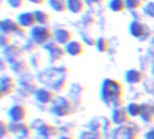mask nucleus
Wrapping results in <instances>:
<instances>
[{
  "label": "nucleus",
  "mask_w": 154,
  "mask_h": 139,
  "mask_svg": "<svg viewBox=\"0 0 154 139\" xmlns=\"http://www.w3.org/2000/svg\"><path fill=\"white\" fill-rule=\"evenodd\" d=\"M99 95L101 101L106 107L113 109L125 107V88L118 80L112 78L103 80L100 86Z\"/></svg>",
  "instance_id": "f257e3e1"
},
{
  "label": "nucleus",
  "mask_w": 154,
  "mask_h": 139,
  "mask_svg": "<svg viewBox=\"0 0 154 139\" xmlns=\"http://www.w3.org/2000/svg\"><path fill=\"white\" fill-rule=\"evenodd\" d=\"M69 69L66 66L47 69L38 73L37 79L40 83H44L56 93L63 92L69 84L68 74Z\"/></svg>",
  "instance_id": "f03ea898"
},
{
  "label": "nucleus",
  "mask_w": 154,
  "mask_h": 139,
  "mask_svg": "<svg viewBox=\"0 0 154 139\" xmlns=\"http://www.w3.org/2000/svg\"><path fill=\"white\" fill-rule=\"evenodd\" d=\"M78 107L69 97H57L50 108V111L56 117H69L77 112Z\"/></svg>",
  "instance_id": "7ed1b4c3"
},
{
  "label": "nucleus",
  "mask_w": 154,
  "mask_h": 139,
  "mask_svg": "<svg viewBox=\"0 0 154 139\" xmlns=\"http://www.w3.org/2000/svg\"><path fill=\"white\" fill-rule=\"evenodd\" d=\"M29 37L32 39L39 46L44 47L54 41V30L49 25L37 24L29 31Z\"/></svg>",
  "instance_id": "20e7f679"
},
{
  "label": "nucleus",
  "mask_w": 154,
  "mask_h": 139,
  "mask_svg": "<svg viewBox=\"0 0 154 139\" xmlns=\"http://www.w3.org/2000/svg\"><path fill=\"white\" fill-rule=\"evenodd\" d=\"M18 86L19 88V91L22 92L23 91V95L25 96H33L35 91L40 88L39 84V81L37 79V76H33L32 74H30L29 72L20 76L19 80H18Z\"/></svg>",
  "instance_id": "39448f33"
},
{
  "label": "nucleus",
  "mask_w": 154,
  "mask_h": 139,
  "mask_svg": "<svg viewBox=\"0 0 154 139\" xmlns=\"http://www.w3.org/2000/svg\"><path fill=\"white\" fill-rule=\"evenodd\" d=\"M0 31L2 33H6L11 36H19V37H24L25 34H27V29L22 27L16 19L13 18H4L1 21L0 24Z\"/></svg>",
  "instance_id": "423d86ee"
},
{
  "label": "nucleus",
  "mask_w": 154,
  "mask_h": 139,
  "mask_svg": "<svg viewBox=\"0 0 154 139\" xmlns=\"http://www.w3.org/2000/svg\"><path fill=\"white\" fill-rule=\"evenodd\" d=\"M43 48L45 49V51L48 53L50 62H51L53 64L58 63L59 62H61L68 55L65 46L58 43L55 41L51 42L50 43L45 45Z\"/></svg>",
  "instance_id": "0eeeda50"
},
{
  "label": "nucleus",
  "mask_w": 154,
  "mask_h": 139,
  "mask_svg": "<svg viewBox=\"0 0 154 139\" xmlns=\"http://www.w3.org/2000/svg\"><path fill=\"white\" fill-rule=\"evenodd\" d=\"M26 53L27 52L24 50L23 45H21L19 43H13L3 50L4 59L9 63V65L23 59Z\"/></svg>",
  "instance_id": "6e6552de"
},
{
  "label": "nucleus",
  "mask_w": 154,
  "mask_h": 139,
  "mask_svg": "<svg viewBox=\"0 0 154 139\" xmlns=\"http://www.w3.org/2000/svg\"><path fill=\"white\" fill-rule=\"evenodd\" d=\"M11 135H13L16 139H31L32 137L33 129L31 125L23 123H13L9 124Z\"/></svg>",
  "instance_id": "1a4fd4ad"
},
{
  "label": "nucleus",
  "mask_w": 154,
  "mask_h": 139,
  "mask_svg": "<svg viewBox=\"0 0 154 139\" xmlns=\"http://www.w3.org/2000/svg\"><path fill=\"white\" fill-rule=\"evenodd\" d=\"M7 116L10 121L13 123H23L27 119L29 116V110L25 105L17 104L12 106L8 109Z\"/></svg>",
  "instance_id": "9d476101"
},
{
  "label": "nucleus",
  "mask_w": 154,
  "mask_h": 139,
  "mask_svg": "<svg viewBox=\"0 0 154 139\" xmlns=\"http://www.w3.org/2000/svg\"><path fill=\"white\" fill-rule=\"evenodd\" d=\"M128 32L131 36L138 40H143L149 33V27L143 22L134 19L128 25Z\"/></svg>",
  "instance_id": "9b49d317"
},
{
  "label": "nucleus",
  "mask_w": 154,
  "mask_h": 139,
  "mask_svg": "<svg viewBox=\"0 0 154 139\" xmlns=\"http://www.w3.org/2000/svg\"><path fill=\"white\" fill-rule=\"evenodd\" d=\"M111 139H139V133L131 125L119 126L112 132Z\"/></svg>",
  "instance_id": "f8f14e48"
},
{
  "label": "nucleus",
  "mask_w": 154,
  "mask_h": 139,
  "mask_svg": "<svg viewBox=\"0 0 154 139\" xmlns=\"http://www.w3.org/2000/svg\"><path fill=\"white\" fill-rule=\"evenodd\" d=\"M18 87L17 81L11 76H2L0 79V94L1 99L14 94Z\"/></svg>",
  "instance_id": "ddd939ff"
},
{
  "label": "nucleus",
  "mask_w": 154,
  "mask_h": 139,
  "mask_svg": "<svg viewBox=\"0 0 154 139\" xmlns=\"http://www.w3.org/2000/svg\"><path fill=\"white\" fill-rule=\"evenodd\" d=\"M36 101L42 105H51L57 98L56 92L49 87H40L33 95Z\"/></svg>",
  "instance_id": "4468645a"
},
{
  "label": "nucleus",
  "mask_w": 154,
  "mask_h": 139,
  "mask_svg": "<svg viewBox=\"0 0 154 139\" xmlns=\"http://www.w3.org/2000/svg\"><path fill=\"white\" fill-rule=\"evenodd\" d=\"M131 119H132V117L128 113L126 107L113 109L112 115H111V120L114 123V125H116L117 127L128 125L129 122L131 121Z\"/></svg>",
  "instance_id": "2eb2a0df"
},
{
  "label": "nucleus",
  "mask_w": 154,
  "mask_h": 139,
  "mask_svg": "<svg viewBox=\"0 0 154 139\" xmlns=\"http://www.w3.org/2000/svg\"><path fill=\"white\" fill-rule=\"evenodd\" d=\"M16 21L18 22V24L25 28V29H32L34 26H36L37 24V20L34 14V12H31V11H26V12H23L20 13L17 16H16Z\"/></svg>",
  "instance_id": "dca6fc26"
},
{
  "label": "nucleus",
  "mask_w": 154,
  "mask_h": 139,
  "mask_svg": "<svg viewBox=\"0 0 154 139\" xmlns=\"http://www.w3.org/2000/svg\"><path fill=\"white\" fill-rule=\"evenodd\" d=\"M74 40V33L71 30L64 27L54 29V41L58 43L66 46Z\"/></svg>",
  "instance_id": "f3484780"
},
{
  "label": "nucleus",
  "mask_w": 154,
  "mask_h": 139,
  "mask_svg": "<svg viewBox=\"0 0 154 139\" xmlns=\"http://www.w3.org/2000/svg\"><path fill=\"white\" fill-rule=\"evenodd\" d=\"M67 54L71 57H80L86 51L85 43L79 40H73L65 46Z\"/></svg>",
  "instance_id": "a211bd4d"
},
{
  "label": "nucleus",
  "mask_w": 154,
  "mask_h": 139,
  "mask_svg": "<svg viewBox=\"0 0 154 139\" xmlns=\"http://www.w3.org/2000/svg\"><path fill=\"white\" fill-rule=\"evenodd\" d=\"M37 131L42 138H52L54 137L60 136V130L59 127L45 122L38 128Z\"/></svg>",
  "instance_id": "6ab92c4d"
},
{
  "label": "nucleus",
  "mask_w": 154,
  "mask_h": 139,
  "mask_svg": "<svg viewBox=\"0 0 154 139\" xmlns=\"http://www.w3.org/2000/svg\"><path fill=\"white\" fill-rule=\"evenodd\" d=\"M125 80L128 84L139 85L144 81V74L138 69H129L125 73Z\"/></svg>",
  "instance_id": "aec40b11"
},
{
  "label": "nucleus",
  "mask_w": 154,
  "mask_h": 139,
  "mask_svg": "<svg viewBox=\"0 0 154 139\" xmlns=\"http://www.w3.org/2000/svg\"><path fill=\"white\" fill-rule=\"evenodd\" d=\"M88 5L86 0H68V12L73 14H84L87 10Z\"/></svg>",
  "instance_id": "412c9836"
},
{
  "label": "nucleus",
  "mask_w": 154,
  "mask_h": 139,
  "mask_svg": "<svg viewBox=\"0 0 154 139\" xmlns=\"http://www.w3.org/2000/svg\"><path fill=\"white\" fill-rule=\"evenodd\" d=\"M31 67L32 66H31L30 62L27 61V60H24V59H22V60L16 62L15 63H13V64L10 65V68H11L12 71L14 74L18 75L19 77L28 73L30 71Z\"/></svg>",
  "instance_id": "4be33fe9"
},
{
  "label": "nucleus",
  "mask_w": 154,
  "mask_h": 139,
  "mask_svg": "<svg viewBox=\"0 0 154 139\" xmlns=\"http://www.w3.org/2000/svg\"><path fill=\"white\" fill-rule=\"evenodd\" d=\"M140 118L145 123H152L154 121L153 104L143 103V110Z\"/></svg>",
  "instance_id": "5701e85b"
},
{
  "label": "nucleus",
  "mask_w": 154,
  "mask_h": 139,
  "mask_svg": "<svg viewBox=\"0 0 154 139\" xmlns=\"http://www.w3.org/2000/svg\"><path fill=\"white\" fill-rule=\"evenodd\" d=\"M85 90H86V88L83 85H81L80 83H74L73 87H71L70 93L72 94V96H69V97L73 100V102L75 103V105L77 107H79L78 101L79 100H83V94H84Z\"/></svg>",
  "instance_id": "b1692460"
},
{
  "label": "nucleus",
  "mask_w": 154,
  "mask_h": 139,
  "mask_svg": "<svg viewBox=\"0 0 154 139\" xmlns=\"http://www.w3.org/2000/svg\"><path fill=\"white\" fill-rule=\"evenodd\" d=\"M51 9L57 13L68 12V0H47Z\"/></svg>",
  "instance_id": "393cba45"
},
{
  "label": "nucleus",
  "mask_w": 154,
  "mask_h": 139,
  "mask_svg": "<svg viewBox=\"0 0 154 139\" xmlns=\"http://www.w3.org/2000/svg\"><path fill=\"white\" fill-rule=\"evenodd\" d=\"M33 12H34L38 24L50 25V24L51 22V17H52L50 13H48L47 11H44V10H41V9H37Z\"/></svg>",
  "instance_id": "a878e982"
},
{
  "label": "nucleus",
  "mask_w": 154,
  "mask_h": 139,
  "mask_svg": "<svg viewBox=\"0 0 154 139\" xmlns=\"http://www.w3.org/2000/svg\"><path fill=\"white\" fill-rule=\"evenodd\" d=\"M108 8L114 13H123L127 9L125 0H109Z\"/></svg>",
  "instance_id": "bb28decb"
},
{
  "label": "nucleus",
  "mask_w": 154,
  "mask_h": 139,
  "mask_svg": "<svg viewBox=\"0 0 154 139\" xmlns=\"http://www.w3.org/2000/svg\"><path fill=\"white\" fill-rule=\"evenodd\" d=\"M126 109L132 118H140L143 110V104L139 102H131L126 106Z\"/></svg>",
  "instance_id": "cd10ccee"
},
{
  "label": "nucleus",
  "mask_w": 154,
  "mask_h": 139,
  "mask_svg": "<svg viewBox=\"0 0 154 139\" xmlns=\"http://www.w3.org/2000/svg\"><path fill=\"white\" fill-rule=\"evenodd\" d=\"M96 49L97 50L98 52H101V53H106L108 52L109 50V43H108V40L106 38V37H99L97 39L96 41Z\"/></svg>",
  "instance_id": "c85d7f7f"
},
{
  "label": "nucleus",
  "mask_w": 154,
  "mask_h": 139,
  "mask_svg": "<svg viewBox=\"0 0 154 139\" xmlns=\"http://www.w3.org/2000/svg\"><path fill=\"white\" fill-rule=\"evenodd\" d=\"M39 47H40V46H39L32 39H31L30 37H28V38L26 39V41H25V43H24V44H23V48H24V50L26 51V52L32 53V54L35 53V52H37V50H38Z\"/></svg>",
  "instance_id": "c756f323"
},
{
  "label": "nucleus",
  "mask_w": 154,
  "mask_h": 139,
  "mask_svg": "<svg viewBox=\"0 0 154 139\" xmlns=\"http://www.w3.org/2000/svg\"><path fill=\"white\" fill-rule=\"evenodd\" d=\"M29 62L31 63L32 68L36 69V70H39L42 65V58L41 54L37 53V52L32 54V56L30 57Z\"/></svg>",
  "instance_id": "7c9ffc66"
},
{
  "label": "nucleus",
  "mask_w": 154,
  "mask_h": 139,
  "mask_svg": "<svg viewBox=\"0 0 154 139\" xmlns=\"http://www.w3.org/2000/svg\"><path fill=\"white\" fill-rule=\"evenodd\" d=\"M126 2V5H127V9L129 10H133V11H136L139 9H143L145 2L143 0H125Z\"/></svg>",
  "instance_id": "2f4dec72"
},
{
  "label": "nucleus",
  "mask_w": 154,
  "mask_h": 139,
  "mask_svg": "<svg viewBox=\"0 0 154 139\" xmlns=\"http://www.w3.org/2000/svg\"><path fill=\"white\" fill-rule=\"evenodd\" d=\"M143 12L147 16H149L151 18H154V0L145 2L144 5L143 7Z\"/></svg>",
  "instance_id": "473e14b6"
},
{
  "label": "nucleus",
  "mask_w": 154,
  "mask_h": 139,
  "mask_svg": "<svg viewBox=\"0 0 154 139\" xmlns=\"http://www.w3.org/2000/svg\"><path fill=\"white\" fill-rule=\"evenodd\" d=\"M13 36L6 34V33H1V36H0V45L1 48L4 50L5 48H7L8 46H10L11 44H13Z\"/></svg>",
  "instance_id": "72a5a7b5"
},
{
  "label": "nucleus",
  "mask_w": 154,
  "mask_h": 139,
  "mask_svg": "<svg viewBox=\"0 0 154 139\" xmlns=\"http://www.w3.org/2000/svg\"><path fill=\"white\" fill-rule=\"evenodd\" d=\"M11 135L9 124L4 121L3 119L0 121V138L4 139Z\"/></svg>",
  "instance_id": "f704fd0d"
},
{
  "label": "nucleus",
  "mask_w": 154,
  "mask_h": 139,
  "mask_svg": "<svg viewBox=\"0 0 154 139\" xmlns=\"http://www.w3.org/2000/svg\"><path fill=\"white\" fill-rule=\"evenodd\" d=\"M103 133L100 131L91 130L88 132H84L81 134V139H102Z\"/></svg>",
  "instance_id": "c9c22d12"
},
{
  "label": "nucleus",
  "mask_w": 154,
  "mask_h": 139,
  "mask_svg": "<svg viewBox=\"0 0 154 139\" xmlns=\"http://www.w3.org/2000/svg\"><path fill=\"white\" fill-rule=\"evenodd\" d=\"M7 5L13 9H22L24 7L26 0H5Z\"/></svg>",
  "instance_id": "e433bc0d"
},
{
  "label": "nucleus",
  "mask_w": 154,
  "mask_h": 139,
  "mask_svg": "<svg viewBox=\"0 0 154 139\" xmlns=\"http://www.w3.org/2000/svg\"><path fill=\"white\" fill-rule=\"evenodd\" d=\"M144 139H154V128L149 129L145 135H144Z\"/></svg>",
  "instance_id": "4c0bfd02"
},
{
  "label": "nucleus",
  "mask_w": 154,
  "mask_h": 139,
  "mask_svg": "<svg viewBox=\"0 0 154 139\" xmlns=\"http://www.w3.org/2000/svg\"><path fill=\"white\" fill-rule=\"evenodd\" d=\"M29 3H32L33 5H44L45 3H47V0H26Z\"/></svg>",
  "instance_id": "58836bf2"
},
{
  "label": "nucleus",
  "mask_w": 154,
  "mask_h": 139,
  "mask_svg": "<svg viewBox=\"0 0 154 139\" xmlns=\"http://www.w3.org/2000/svg\"><path fill=\"white\" fill-rule=\"evenodd\" d=\"M58 139H75L72 136L69 135H60V137H58Z\"/></svg>",
  "instance_id": "ea45409f"
},
{
  "label": "nucleus",
  "mask_w": 154,
  "mask_h": 139,
  "mask_svg": "<svg viewBox=\"0 0 154 139\" xmlns=\"http://www.w3.org/2000/svg\"><path fill=\"white\" fill-rule=\"evenodd\" d=\"M152 76H153L154 78V63L153 65H152Z\"/></svg>",
  "instance_id": "a19ab883"
},
{
  "label": "nucleus",
  "mask_w": 154,
  "mask_h": 139,
  "mask_svg": "<svg viewBox=\"0 0 154 139\" xmlns=\"http://www.w3.org/2000/svg\"><path fill=\"white\" fill-rule=\"evenodd\" d=\"M152 95H153V97H154V88H153V90H152Z\"/></svg>",
  "instance_id": "79ce46f5"
},
{
  "label": "nucleus",
  "mask_w": 154,
  "mask_h": 139,
  "mask_svg": "<svg viewBox=\"0 0 154 139\" xmlns=\"http://www.w3.org/2000/svg\"><path fill=\"white\" fill-rule=\"evenodd\" d=\"M144 2H148V1H151V0H143Z\"/></svg>",
  "instance_id": "37998d69"
},
{
  "label": "nucleus",
  "mask_w": 154,
  "mask_h": 139,
  "mask_svg": "<svg viewBox=\"0 0 154 139\" xmlns=\"http://www.w3.org/2000/svg\"><path fill=\"white\" fill-rule=\"evenodd\" d=\"M153 108H154V104H153Z\"/></svg>",
  "instance_id": "c03bdc74"
}]
</instances>
